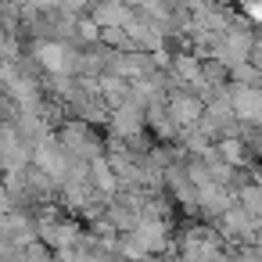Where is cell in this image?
<instances>
[{
	"label": "cell",
	"mask_w": 262,
	"mask_h": 262,
	"mask_svg": "<svg viewBox=\"0 0 262 262\" xmlns=\"http://www.w3.org/2000/svg\"><path fill=\"white\" fill-rule=\"evenodd\" d=\"M230 108H233L237 119L262 126V90L258 86H237L233 97H230Z\"/></svg>",
	"instance_id": "obj_4"
},
{
	"label": "cell",
	"mask_w": 262,
	"mask_h": 262,
	"mask_svg": "<svg viewBox=\"0 0 262 262\" xmlns=\"http://www.w3.org/2000/svg\"><path fill=\"white\" fill-rule=\"evenodd\" d=\"M90 183H94L97 194H115L119 190V176H115L108 158H94L90 162Z\"/></svg>",
	"instance_id": "obj_8"
},
{
	"label": "cell",
	"mask_w": 262,
	"mask_h": 262,
	"mask_svg": "<svg viewBox=\"0 0 262 262\" xmlns=\"http://www.w3.org/2000/svg\"><path fill=\"white\" fill-rule=\"evenodd\" d=\"M112 126H115L119 137H137V133L144 129V115H140V108H137L133 101L115 104V112H112Z\"/></svg>",
	"instance_id": "obj_7"
},
{
	"label": "cell",
	"mask_w": 262,
	"mask_h": 262,
	"mask_svg": "<svg viewBox=\"0 0 262 262\" xmlns=\"http://www.w3.org/2000/svg\"><path fill=\"white\" fill-rule=\"evenodd\" d=\"M255 54H258V69H262V43H258V47H255Z\"/></svg>",
	"instance_id": "obj_13"
},
{
	"label": "cell",
	"mask_w": 262,
	"mask_h": 262,
	"mask_svg": "<svg viewBox=\"0 0 262 262\" xmlns=\"http://www.w3.org/2000/svg\"><path fill=\"white\" fill-rule=\"evenodd\" d=\"M215 151H219V158H223L226 165H241V162H244V144H241V140H233V137H226Z\"/></svg>",
	"instance_id": "obj_10"
},
{
	"label": "cell",
	"mask_w": 262,
	"mask_h": 262,
	"mask_svg": "<svg viewBox=\"0 0 262 262\" xmlns=\"http://www.w3.org/2000/svg\"><path fill=\"white\" fill-rule=\"evenodd\" d=\"M215 241L205 233V230H194L183 237V262H212L215 258Z\"/></svg>",
	"instance_id": "obj_6"
},
{
	"label": "cell",
	"mask_w": 262,
	"mask_h": 262,
	"mask_svg": "<svg viewBox=\"0 0 262 262\" xmlns=\"http://www.w3.org/2000/svg\"><path fill=\"white\" fill-rule=\"evenodd\" d=\"M248 15H251L255 22H262V0H248Z\"/></svg>",
	"instance_id": "obj_12"
},
{
	"label": "cell",
	"mask_w": 262,
	"mask_h": 262,
	"mask_svg": "<svg viewBox=\"0 0 262 262\" xmlns=\"http://www.w3.org/2000/svg\"><path fill=\"white\" fill-rule=\"evenodd\" d=\"M4 212H11V190H8V183H0V215Z\"/></svg>",
	"instance_id": "obj_11"
},
{
	"label": "cell",
	"mask_w": 262,
	"mask_h": 262,
	"mask_svg": "<svg viewBox=\"0 0 262 262\" xmlns=\"http://www.w3.org/2000/svg\"><path fill=\"white\" fill-rule=\"evenodd\" d=\"M33 54H36V61L51 72V76H72L76 72V51L69 47V43H58V40H43V43H36L33 47Z\"/></svg>",
	"instance_id": "obj_1"
},
{
	"label": "cell",
	"mask_w": 262,
	"mask_h": 262,
	"mask_svg": "<svg viewBox=\"0 0 262 262\" xmlns=\"http://www.w3.org/2000/svg\"><path fill=\"white\" fill-rule=\"evenodd\" d=\"M26 162H29V151L22 144V133L11 126H0V165L8 172H22Z\"/></svg>",
	"instance_id": "obj_2"
},
{
	"label": "cell",
	"mask_w": 262,
	"mask_h": 262,
	"mask_svg": "<svg viewBox=\"0 0 262 262\" xmlns=\"http://www.w3.org/2000/svg\"><path fill=\"white\" fill-rule=\"evenodd\" d=\"M172 72H176V79H183V83H201V79H205V72H201V65H198L194 58H176V61H172Z\"/></svg>",
	"instance_id": "obj_9"
},
{
	"label": "cell",
	"mask_w": 262,
	"mask_h": 262,
	"mask_svg": "<svg viewBox=\"0 0 262 262\" xmlns=\"http://www.w3.org/2000/svg\"><path fill=\"white\" fill-rule=\"evenodd\" d=\"M165 112H169V119H172L176 126H194V122H201L205 104H201V97H194V94H172L169 104H165Z\"/></svg>",
	"instance_id": "obj_3"
},
{
	"label": "cell",
	"mask_w": 262,
	"mask_h": 262,
	"mask_svg": "<svg viewBox=\"0 0 262 262\" xmlns=\"http://www.w3.org/2000/svg\"><path fill=\"white\" fill-rule=\"evenodd\" d=\"M36 237H43L51 248H58V251H72L76 248V241H79V230L72 226V223H58V219H43L40 226H36Z\"/></svg>",
	"instance_id": "obj_5"
}]
</instances>
